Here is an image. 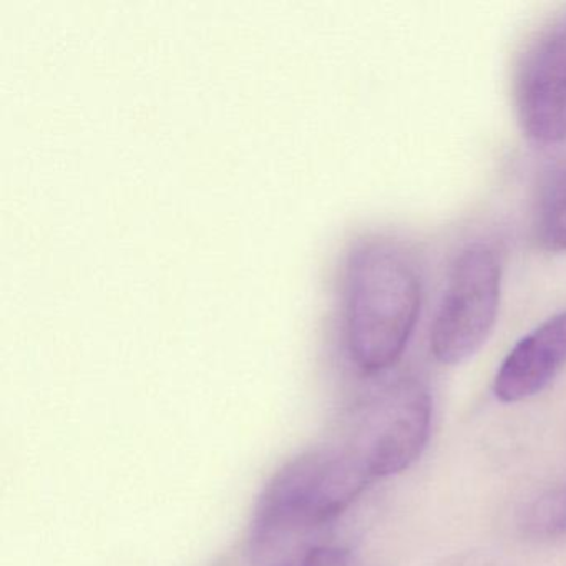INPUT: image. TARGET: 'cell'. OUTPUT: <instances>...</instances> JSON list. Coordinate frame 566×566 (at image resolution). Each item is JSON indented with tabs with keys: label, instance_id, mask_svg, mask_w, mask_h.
Listing matches in <instances>:
<instances>
[{
	"label": "cell",
	"instance_id": "1",
	"mask_svg": "<svg viewBox=\"0 0 566 566\" xmlns=\"http://www.w3.org/2000/svg\"><path fill=\"white\" fill-rule=\"evenodd\" d=\"M374 482L346 447L317 449L290 460L270 480L251 520L248 552L256 566H284L319 545L317 533L336 522Z\"/></svg>",
	"mask_w": 566,
	"mask_h": 566
},
{
	"label": "cell",
	"instance_id": "2",
	"mask_svg": "<svg viewBox=\"0 0 566 566\" xmlns=\"http://www.w3.org/2000/svg\"><path fill=\"white\" fill-rule=\"evenodd\" d=\"M344 296L350 359L364 373L390 369L402 357L422 307L416 261L396 241H364L350 253Z\"/></svg>",
	"mask_w": 566,
	"mask_h": 566
},
{
	"label": "cell",
	"instance_id": "3",
	"mask_svg": "<svg viewBox=\"0 0 566 566\" xmlns=\"http://www.w3.org/2000/svg\"><path fill=\"white\" fill-rule=\"evenodd\" d=\"M502 264L492 248L475 243L453 261L430 329V350L440 364L457 366L475 356L496 324Z\"/></svg>",
	"mask_w": 566,
	"mask_h": 566
},
{
	"label": "cell",
	"instance_id": "4",
	"mask_svg": "<svg viewBox=\"0 0 566 566\" xmlns=\"http://www.w3.org/2000/svg\"><path fill=\"white\" fill-rule=\"evenodd\" d=\"M363 412L353 440L344 447L374 480L403 472L422 455L432 426V397L420 380L390 384Z\"/></svg>",
	"mask_w": 566,
	"mask_h": 566
},
{
	"label": "cell",
	"instance_id": "5",
	"mask_svg": "<svg viewBox=\"0 0 566 566\" xmlns=\"http://www.w3.org/2000/svg\"><path fill=\"white\" fill-rule=\"evenodd\" d=\"M515 105L530 140H566V11L548 19L526 44L516 69Z\"/></svg>",
	"mask_w": 566,
	"mask_h": 566
},
{
	"label": "cell",
	"instance_id": "6",
	"mask_svg": "<svg viewBox=\"0 0 566 566\" xmlns=\"http://www.w3.org/2000/svg\"><path fill=\"white\" fill-rule=\"evenodd\" d=\"M566 364V310L548 317L506 354L496 370L493 392L505 403L542 392Z\"/></svg>",
	"mask_w": 566,
	"mask_h": 566
},
{
	"label": "cell",
	"instance_id": "7",
	"mask_svg": "<svg viewBox=\"0 0 566 566\" xmlns=\"http://www.w3.org/2000/svg\"><path fill=\"white\" fill-rule=\"evenodd\" d=\"M535 238L548 253H566V164L543 177L535 201Z\"/></svg>",
	"mask_w": 566,
	"mask_h": 566
},
{
	"label": "cell",
	"instance_id": "8",
	"mask_svg": "<svg viewBox=\"0 0 566 566\" xmlns=\"http://www.w3.org/2000/svg\"><path fill=\"white\" fill-rule=\"evenodd\" d=\"M526 533L539 539L566 536V486L549 490L525 512Z\"/></svg>",
	"mask_w": 566,
	"mask_h": 566
},
{
	"label": "cell",
	"instance_id": "9",
	"mask_svg": "<svg viewBox=\"0 0 566 566\" xmlns=\"http://www.w3.org/2000/svg\"><path fill=\"white\" fill-rule=\"evenodd\" d=\"M284 566H356V559L349 549L324 542L301 553Z\"/></svg>",
	"mask_w": 566,
	"mask_h": 566
}]
</instances>
